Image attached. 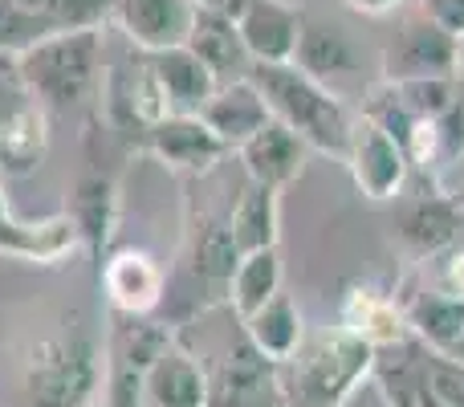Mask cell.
<instances>
[{"label":"cell","instance_id":"5bb4252c","mask_svg":"<svg viewBox=\"0 0 464 407\" xmlns=\"http://www.w3.org/2000/svg\"><path fill=\"white\" fill-rule=\"evenodd\" d=\"M192 16V0H114V24L139 53H168L188 45Z\"/></svg>","mask_w":464,"mask_h":407},{"label":"cell","instance_id":"4316f807","mask_svg":"<svg viewBox=\"0 0 464 407\" xmlns=\"http://www.w3.org/2000/svg\"><path fill=\"white\" fill-rule=\"evenodd\" d=\"M240 326H245L248 343H253L269 363H277V367L297 351V346H302V338H305L302 310H297V302L289 294L269 297V302H265L253 318L240 322Z\"/></svg>","mask_w":464,"mask_h":407},{"label":"cell","instance_id":"f35d334b","mask_svg":"<svg viewBox=\"0 0 464 407\" xmlns=\"http://www.w3.org/2000/svg\"><path fill=\"white\" fill-rule=\"evenodd\" d=\"M452 196H457V204L464 208V179H460V188H457V192H452Z\"/></svg>","mask_w":464,"mask_h":407},{"label":"cell","instance_id":"8992f818","mask_svg":"<svg viewBox=\"0 0 464 407\" xmlns=\"http://www.w3.org/2000/svg\"><path fill=\"white\" fill-rule=\"evenodd\" d=\"M208 375V407H281L277 363H269L245 338L240 318L212 354H196Z\"/></svg>","mask_w":464,"mask_h":407},{"label":"cell","instance_id":"44dd1931","mask_svg":"<svg viewBox=\"0 0 464 407\" xmlns=\"http://www.w3.org/2000/svg\"><path fill=\"white\" fill-rule=\"evenodd\" d=\"M184 49H192V53L200 57V65L220 82V86H228V82H245L248 70H253V57H248L245 41H240L237 21H228V16H220V13H204V8H196Z\"/></svg>","mask_w":464,"mask_h":407},{"label":"cell","instance_id":"4dcf8cb0","mask_svg":"<svg viewBox=\"0 0 464 407\" xmlns=\"http://www.w3.org/2000/svg\"><path fill=\"white\" fill-rule=\"evenodd\" d=\"M29 90H24V78H21V65L16 57L0 53V127H5L13 114H21L29 106Z\"/></svg>","mask_w":464,"mask_h":407},{"label":"cell","instance_id":"d6986e66","mask_svg":"<svg viewBox=\"0 0 464 407\" xmlns=\"http://www.w3.org/2000/svg\"><path fill=\"white\" fill-rule=\"evenodd\" d=\"M237 160H240V168H245L248 184H261V188L281 192V188H289L305 171L310 147H305L294 131L281 127V122H269V127L256 131V135L240 147Z\"/></svg>","mask_w":464,"mask_h":407},{"label":"cell","instance_id":"ffe728a7","mask_svg":"<svg viewBox=\"0 0 464 407\" xmlns=\"http://www.w3.org/2000/svg\"><path fill=\"white\" fill-rule=\"evenodd\" d=\"M143 407H208V375L204 363L184 343H171L151 363L143 383Z\"/></svg>","mask_w":464,"mask_h":407},{"label":"cell","instance_id":"e575fe53","mask_svg":"<svg viewBox=\"0 0 464 407\" xmlns=\"http://www.w3.org/2000/svg\"><path fill=\"white\" fill-rule=\"evenodd\" d=\"M192 5L204 8V13H220V16H228V21H237L248 8V0H192Z\"/></svg>","mask_w":464,"mask_h":407},{"label":"cell","instance_id":"9c48e42d","mask_svg":"<svg viewBox=\"0 0 464 407\" xmlns=\"http://www.w3.org/2000/svg\"><path fill=\"white\" fill-rule=\"evenodd\" d=\"M460 237H464V208L457 204V196L440 192V188L408 196V200L400 204V212H395V220H392L395 248H400L411 265L449 257L452 248L460 245Z\"/></svg>","mask_w":464,"mask_h":407},{"label":"cell","instance_id":"30bf717a","mask_svg":"<svg viewBox=\"0 0 464 407\" xmlns=\"http://www.w3.org/2000/svg\"><path fill=\"white\" fill-rule=\"evenodd\" d=\"M346 171H351L359 196L371 204L400 200L411 179L408 151H403L379 122H371L367 114H354L351 147H346Z\"/></svg>","mask_w":464,"mask_h":407},{"label":"cell","instance_id":"484cf974","mask_svg":"<svg viewBox=\"0 0 464 407\" xmlns=\"http://www.w3.org/2000/svg\"><path fill=\"white\" fill-rule=\"evenodd\" d=\"M49 151V122L37 102L0 127V179H24L45 163Z\"/></svg>","mask_w":464,"mask_h":407},{"label":"cell","instance_id":"7402d4cb","mask_svg":"<svg viewBox=\"0 0 464 407\" xmlns=\"http://www.w3.org/2000/svg\"><path fill=\"white\" fill-rule=\"evenodd\" d=\"M204 127L228 147V151H240L256 131H265L273 122L265 98L256 94L253 82H228V86H217V94L208 98V106L200 111Z\"/></svg>","mask_w":464,"mask_h":407},{"label":"cell","instance_id":"1f68e13d","mask_svg":"<svg viewBox=\"0 0 464 407\" xmlns=\"http://www.w3.org/2000/svg\"><path fill=\"white\" fill-rule=\"evenodd\" d=\"M420 13L432 24H440L449 37H464V0H420Z\"/></svg>","mask_w":464,"mask_h":407},{"label":"cell","instance_id":"74e56055","mask_svg":"<svg viewBox=\"0 0 464 407\" xmlns=\"http://www.w3.org/2000/svg\"><path fill=\"white\" fill-rule=\"evenodd\" d=\"M457 82H464V37H460V62H457Z\"/></svg>","mask_w":464,"mask_h":407},{"label":"cell","instance_id":"6da1fadb","mask_svg":"<svg viewBox=\"0 0 464 407\" xmlns=\"http://www.w3.org/2000/svg\"><path fill=\"white\" fill-rule=\"evenodd\" d=\"M106 383V338L86 310H65L21 359L16 407H98Z\"/></svg>","mask_w":464,"mask_h":407},{"label":"cell","instance_id":"5b68a950","mask_svg":"<svg viewBox=\"0 0 464 407\" xmlns=\"http://www.w3.org/2000/svg\"><path fill=\"white\" fill-rule=\"evenodd\" d=\"M102 29H65L16 57L29 98L41 111H73L102 86Z\"/></svg>","mask_w":464,"mask_h":407},{"label":"cell","instance_id":"ac0fdd59","mask_svg":"<svg viewBox=\"0 0 464 407\" xmlns=\"http://www.w3.org/2000/svg\"><path fill=\"white\" fill-rule=\"evenodd\" d=\"M338 326L351 330L354 338L371 346V351H392V346L408 343L411 330L403 318V305L395 302V294L379 286H351L343 297V314H338Z\"/></svg>","mask_w":464,"mask_h":407},{"label":"cell","instance_id":"ba28073f","mask_svg":"<svg viewBox=\"0 0 464 407\" xmlns=\"http://www.w3.org/2000/svg\"><path fill=\"white\" fill-rule=\"evenodd\" d=\"M460 62V41L449 37L440 24H432L420 8L403 13L395 21L392 37L383 45V82L400 86V82H428V78H452L457 82Z\"/></svg>","mask_w":464,"mask_h":407},{"label":"cell","instance_id":"4fadbf2b","mask_svg":"<svg viewBox=\"0 0 464 407\" xmlns=\"http://www.w3.org/2000/svg\"><path fill=\"white\" fill-rule=\"evenodd\" d=\"M143 151L179 176H208L228 155V147L204 127L200 114H168L155 127H147Z\"/></svg>","mask_w":464,"mask_h":407},{"label":"cell","instance_id":"f1b7e54d","mask_svg":"<svg viewBox=\"0 0 464 407\" xmlns=\"http://www.w3.org/2000/svg\"><path fill=\"white\" fill-rule=\"evenodd\" d=\"M53 33H65V29H57L53 21H45L41 13L16 5V0H0V53L21 57L33 45H41L45 37H53Z\"/></svg>","mask_w":464,"mask_h":407},{"label":"cell","instance_id":"e0dca14e","mask_svg":"<svg viewBox=\"0 0 464 407\" xmlns=\"http://www.w3.org/2000/svg\"><path fill=\"white\" fill-rule=\"evenodd\" d=\"M78 248L82 240L65 212L45 216V220H16L8 212L5 179H0V253L21 257V261H37V265H57L70 253H78Z\"/></svg>","mask_w":464,"mask_h":407},{"label":"cell","instance_id":"8d00e7d4","mask_svg":"<svg viewBox=\"0 0 464 407\" xmlns=\"http://www.w3.org/2000/svg\"><path fill=\"white\" fill-rule=\"evenodd\" d=\"M444 359H457V363H464V334H460V343H457V346H452V351H449V354H444Z\"/></svg>","mask_w":464,"mask_h":407},{"label":"cell","instance_id":"cb8c5ba5","mask_svg":"<svg viewBox=\"0 0 464 407\" xmlns=\"http://www.w3.org/2000/svg\"><path fill=\"white\" fill-rule=\"evenodd\" d=\"M151 57V73L163 90L168 114H200L208 98L217 94L220 82L200 65L192 49H168V53H147Z\"/></svg>","mask_w":464,"mask_h":407},{"label":"cell","instance_id":"2e32d148","mask_svg":"<svg viewBox=\"0 0 464 407\" xmlns=\"http://www.w3.org/2000/svg\"><path fill=\"white\" fill-rule=\"evenodd\" d=\"M395 302L403 305L411 338L428 346L432 354H449L464 334V297H457L444 286H420L411 281L403 294H395Z\"/></svg>","mask_w":464,"mask_h":407},{"label":"cell","instance_id":"7a4b0ae2","mask_svg":"<svg viewBox=\"0 0 464 407\" xmlns=\"http://www.w3.org/2000/svg\"><path fill=\"white\" fill-rule=\"evenodd\" d=\"M237 265H240V248L232 245L228 220L188 208L184 245H179L176 269L168 273L160 318L171 330H184L188 322L204 318L217 305H228V286Z\"/></svg>","mask_w":464,"mask_h":407},{"label":"cell","instance_id":"7c38bea8","mask_svg":"<svg viewBox=\"0 0 464 407\" xmlns=\"http://www.w3.org/2000/svg\"><path fill=\"white\" fill-rule=\"evenodd\" d=\"M98 281H102L111 314H122V318H160L168 273H163V265L151 253L119 248V253H111L102 261Z\"/></svg>","mask_w":464,"mask_h":407},{"label":"cell","instance_id":"277c9868","mask_svg":"<svg viewBox=\"0 0 464 407\" xmlns=\"http://www.w3.org/2000/svg\"><path fill=\"white\" fill-rule=\"evenodd\" d=\"M248 82H253L256 94L265 98L273 122H281L285 131H294L310 151L346 160L354 114L346 111V102L330 86L314 82L310 73H302L294 62L253 65V70H248Z\"/></svg>","mask_w":464,"mask_h":407},{"label":"cell","instance_id":"83f0119b","mask_svg":"<svg viewBox=\"0 0 464 407\" xmlns=\"http://www.w3.org/2000/svg\"><path fill=\"white\" fill-rule=\"evenodd\" d=\"M277 294H281V253L277 248L240 257L237 273H232V286H228V310L245 322Z\"/></svg>","mask_w":464,"mask_h":407},{"label":"cell","instance_id":"3957f363","mask_svg":"<svg viewBox=\"0 0 464 407\" xmlns=\"http://www.w3.org/2000/svg\"><path fill=\"white\" fill-rule=\"evenodd\" d=\"M375 371V351L343 326L305 334L277 367L281 407H346Z\"/></svg>","mask_w":464,"mask_h":407},{"label":"cell","instance_id":"603a6c76","mask_svg":"<svg viewBox=\"0 0 464 407\" xmlns=\"http://www.w3.org/2000/svg\"><path fill=\"white\" fill-rule=\"evenodd\" d=\"M294 65L302 73H310L314 82L330 86L334 78H354V73L362 70V49L346 29L326 24V21H310V16H305V29H302V41H297Z\"/></svg>","mask_w":464,"mask_h":407},{"label":"cell","instance_id":"836d02e7","mask_svg":"<svg viewBox=\"0 0 464 407\" xmlns=\"http://www.w3.org/2000/svg\"><path fill=\"white\" fill-rule=\"evenodd\" d=\"M351 13H362V16H387L403 5V0H343Z\"/></svg>","mask_w":464,"mask_h":407},{"label":"cell","instance_id":"9a60e30c","mask_svg":"<svg viewBox=\"0 0 464 407\" xmlns=\"http://www.w3.org/2000/svg\"><path fill=\"white\" fill-rule=\"evenodd\" d=\"M237 29L253 65H285L297 53L305 13L289 0H248V8L237 16Z\"/></svg>","mask_w":464,"mask_h":407},{"label":"cell","instance_id":"f546056e","mask_svg":"<svg viewBox=\"0 0 464 407\" xmlns=\"http://www.w3.org/2000/svg\"><path fill=\"white\" fill-rule=\"evenodd\" d=\"M16 5L41 13L57 29H102L114 21V0H16Z\"/></svg>","mask_w":464,"mask_h":407},{"label":"cell","instance_id":"d4e9b609","mask_svg":"<svg viewBox=\"0 0 464 407\" xmlns=\"http://www.w3.org/2000/svg\"><path fill=\"white\" fill-rule=\"evenodd\" d=\"M281 192L261 184H245L237 196V204L228 208V232L232 245L240 248V257L248 253H265V248H277L281 237Z\"/></svg>","mask_w":464,"mask_h":407},{"label":"cell","instance_id":"8fae6325","mask_svg":"<svg viewBox=\"0 0 464 407\" xmlns=\"http://www.w3.org/2000/svg\"><path fill=\"white\" fill-rule=\"evenodd\" d=\"M65 216H70L73 232H78L82 248L90 253L98 273L106 261V248L114 240V228H119V176L111 168H102V160L86 163V171L78 176V184L70 192Z\"/></svg>","mask_w":464,"mask_h":407},{"label":"cell","instance_id":"ab89813d","mask_svg":"<svg viewBox=\"0 0 464 407\" xmlns=\"http://www.w3.org/2000/svg\"><path fill=\"white\" fill-rule=\"evenodd\" d=\"M460 367H464V363H460Z\"/></svg>","mask_w":464,"mask_h":407},{"label":"cell","instance_id":"d6a6232c","mask_svg":"<svg viewBox=\"0 0 464 407\" xmlns=\"http://www.w3.org/2000/svg\"><path fill=\"white\" fill-rule=\"evenodd\" d=\"M444 289H452L457 297H464V245H457L449 257H444Z\"/></svg>","mask_w":464,"mask_h":407},{"label":"cell","instance_id":"52a82bcc","mask_svg":"<svg viewBox=\"0 0 464 407\" xmlns=\"http://www.w3.org/2000/svg\"><path fill=\"white\" fill-rule=\"evenodd\" d=\"M176 343L163 318H122L111 314L106 330V383L98 407H143V383L151 363Z\"/></svg>","mask_w":464,"mask_h":407},{"label":"cell","instance_id":"d590c367","mask_svg":"<svg viewBox=\"0 0 464 407\" xmlns=\"http://www.w3.org/2000/svg\"><path fill=\"white\" fill-rule=\"evenodd\" d=\"M416 407H440V400H436V395H432V387H428V392L420 395V400H416Z\"/></svg>","mask_w":464,"mask_h":407}]
</instances>
